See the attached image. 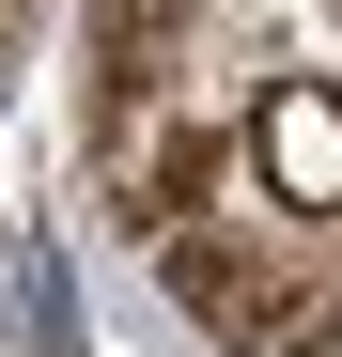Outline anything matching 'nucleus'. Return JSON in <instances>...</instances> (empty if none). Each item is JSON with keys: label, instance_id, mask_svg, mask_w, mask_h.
Wrapping results in <instances>:
<instances>
[{"label": "nucleus", "instance_id": "obj_1", "mask_svg": "<svg viewBox=\"0 0 342 357\" xmlns=\"http://www.w3.org/2000/svg\"><path fill=\"white\" fill-rule=\"evenodd\" d=\"M249 171H265V187L280 202H296V218H342V109L296 78V93H265V125H249Z\"/></svg>", "mask_w": 342, "mask_h": 357}]
</instances>
